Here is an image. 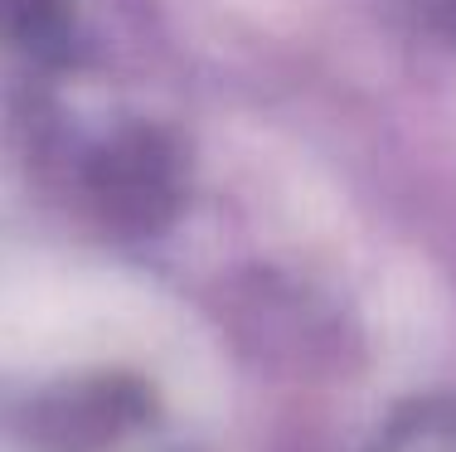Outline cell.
I'll return each mask as SVG.
<instances>
[{"label": "cell", "mask_w": 456, "mask_h": 452, "mask_svg": "<svg viewBox=\"0 0 456 452\" xmlns=\"http://www.w3.org/2000/svg\"><path fill=\"white\" fill-rule=\"evenodd\" d=\"M0 10H5V20L29 39L53 35V29L63 25V0H0Z\"/></svg>", "instance_id": "6da1fadb"}]
</instances>
